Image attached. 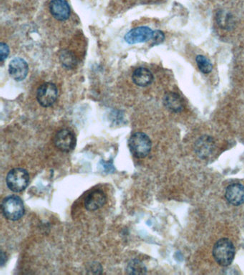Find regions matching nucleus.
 Segmentation results:
<instances>
[{
  "label": "nucleus",
  "instance_id": "nucleus-1",
  "mask_svg": "<svg viewBox=\"0 0 244 275\" xmlns=\"http://www.w3.org/2000/svg\"><path fill=\"white\" fill-rule=\"evenodd\" d=\"M213 255L218 264L228 266L232 263L235 255V248L232 242L227 238L218 240L213 249Z\"/></svg>",
  "mask_w": 244,
  "mask_h": 275
},
{
  "label": "nucleus",
  "instance_id": "nucleus-2",
  "mask_svg": "<svg viewBox=\"0 0 244 275\" xmlns=\"http://www.w3.org/2000/svg\"><path fill=\"white\" fill-rule=\"evenodd\" d=\"M128 146L131 154L135 157L138 159H143L146 157L151 152V139L145 133L137 132L133 133L128 141Z\"/></svg>",
  "mask_w": 244,
  "mask_h": 275
},
{
  "label": "nucleus",
  "instance_id": "nucleus-3",
  "mask_svg": "<svg viewBox=\"0 0 244 275\" xmlns=\"http://www.w3.org/2000/svg\"><path fill=\"white\" fill-rule=\"evenodd\" d=\"M1 211L8 220H20L24 214V206L22 199L14 195L6 197L1 203Z\"/></svg>",
  "mask_w": 244,
  "mask_h": 275
},
{
  "label": "nucleus",
  "instance_id": "nucleus-4",
  "mask_svg": "<svg viewBox=\"0 0 244 275\" xmlns=\"http://www.w3.org/2000/svg\"><path fill=\"white\" fill-rule=\"evenodd\" d=\"M6 179L8 187L14 192H22L29 185V174L25 169L21 168H16L9 171Z\"/></svg>",
  "mask_w": 244,
  "mask_h": 275
},
{
  "label": "nucleus",
  "instance_id": "nucleus-5",
  "mask_svg": "<svg viewBox=\"0 0 244 275\" xmlns=\"http://www.w3.org/2000/svg\"><path fill=\"white\" fill-rule=\"evenodd\" d=\"M58 97L57 86L52 83H46L41 85L37 90V99L39 104L44 108L52 106Z\"/></svg>",
  "mask_w": 244,
  "mask_h": 275
},
{
  "label": "nucleus",
  "instance_id": "nucleus-6",
  "mask_svg": "<svg viewBox=\"0 0 244 275\" xmlns=\"http://www.w3.org/2000/svg\"><path fill=\"white\" fill-rule=\"evenodd\" d=\"M56 148L62 151L68 153L75 149L76 146V138L70 130L62 129L56 133L54 138Z\"/></svg>",
  "mask_w": 244,
  "mask_h": 275
},
{
  "label": "nucleus",
  "instance_id": "nucleus-7",
  "mask_svg": "<svg viewBox=\"0 0 244 275\" xmlns=\"http://www.w3.org/2000/svg\"><path fill=\"white\" fill-rule=\"evenodd\" d=\"M154 32L148 27H139L131 29L125 36V41L129 44L143 43L151 40Z\"/></svg>",
  "mask_w": 244,
  "mask_h": 275
},
{
  "label": "nucleus",
  "instance_id": "nucleus-8",
  "mask_svg": "<svg viewBox=\"0 0 244 275\" xmlns=\"http://www.w3.org/2000/svg\"><path fill=\"white\" fill-rule=\"evenodd\" d=\"M9 72L14 80L18 82L22 81L27 77L29 72L27 62L20 57L14 58L9 64Z\"/></svg>",
  "mask_w": 244,
  "mask_h": 275
},
{
  "label": "nucleus",
  "instance_id": "nucleus-9",
  "mask_svg": "<svg viewBox=\"0 0 244 275\" xmlns=\"http://www.w3.org/2000/svg\"><path fill=\"white\" fill-rule=\"evenodd\" d=\"M51 14L59 21L67 20L70 16V7L65 0H52L49 4Z\"/></svg>",
  "mask_w": 244,
  "mask_h": 275
},
{
  "label": "nucleus",
  "instance_id": "nucleus-10",
  "mask_svg": "<svg viewBox=\"0 0 244 275\" xmlns=\"http://www.w3.org/2000/svg\"><path fill=\"white\" fill-rule=\"evenodd\" d=\"M225 197L229 203L239 206L244 203V186L241 184H230L225 192Z\"/></svg>",
  "mask_w": 244,
  "mask_h": 275
},
{
  "label": "nucleus",
  "instance_id": "nucleus-11",
  "mask_svg": "<svg viewBox=\"0 0 244 275\" xmlns=\"http://www.w3.org/2000/svg\"><path fill=\"white\" fill-rule=\"evenodd\" d=\"M106 202L105 193L102 190H95L87 195L85 200V207L87 210L93 212L103 207Z\"/></svg>",
  "mask_w": 244,
  "mask_h": 275
},
{
  "label": "nucleus",
  "instance_id": "nucleus-12",
  "mask_svg": "<svg viewBox=\"0 0 244 275\" xmlns=\"http://www.w3.org/2000/svg\"><path fill=\"white\" fill-rule=\"evenodd\" d=\"M214 141L212 137L209 136H202L196 141L195 151L199 157L206 159L210 156L214 151Z\"/></svg>",
  "mask_w": 244,
  "mask_h": 275
},
{
  "label": "nucleus",
  "instance_id": "nucleus-13",
  "mask_svg": "<svg viewBox=\"0 0 244 275\" xmlns=\"http://www.w3.org/2000/svg\"><path fill=\"white\" fill-rule=\"evenodd\" d=\"M133 83L140 87H146L151 85L153 81L152 72L145 67H138L132 75Z\"/></svg>",
  "mask_w": 244,
  "mask_h": 275
},
{
  "label": "nucleus",
  "instance_id": "nucleus-14",
  "mask_svg": "<svg viewBox=\"0 0 244 275\" xmlns=\"http://www.w3.org/2000/svg\"><path fill=\"white\" fill-rule=\"evenodd\" d=\"M163 104L170 111L180 113L184 108V103L178 94L168 92L163 97Z\"/></svg>",
  "mask_w": 244,
  "mask_h": 275
},
{
  "label": "nucleus",
  "instance_id": "nucleus-15",
  "mask_svg": "<svg viewBox=\"0 0 244 275\" xmlns=\"http://www.w3.org/2000/svg\"><path fill=\"white\" fill-rule=\"evenodd\" d=\"M60 60L62 66L69 69V70H72V69L76 67L77 65L76 56L71 51H62L60 52Z\"/></svg>",
  "mask_w": 244,
  "mask_h": 275
},
{
  "label": "nucleus",
  "instance_id": "nucleus-16",
  "mask_svg": "<svg viewBox=\"0 0 244 275\" xmlns=\"http://www.w3.org/2000/svg\"><path fill=\"white\" fill-rule=\"evenodd\" d=\"M196 62L199 70L202 73L209 74L212 71L213 65L209 59L203 55H198L196 58Z\"/></svg>",
  "mask_w": 244,
  "mask_h": 275
},
{
  "label": "nucleus",
  "instance_id": "nucleus-17",
  "mask_svg": "<svg viewBox=\"0 0 244 275\" xmlns=\"http://www.w3.org/2000/svg\"><path fill=\"white\" fill-rule=\"evenodd\" d=\"M128 273L130 274H145L146 273V268L140 260H132L127 267Z\"/></svg>",
  "mask_w": 244,
  "mask_h": 275
},
{
  "label": "nucleus",
  "instance_id": "nucleus-18",
  "mask_svg": "<svg viewBox=\"0 0 244 275\" xmlns=\"http://www.w3.org/2000/svg\"><path fill=\"white\" fill-rule=\"evenodd\" d=\"M164 34L161 31H155L154 33H153V38L151 39V40H153L152 45H157V44L162 43L163 41H164Z\"/></svg>",
  "mask_w": 244,
  "mask_h": 275
},
{
  "label": "nucleus",
  "instance_id": "nucleus-19",
  "mask_svg": "<svg viewBox=\"0 0 244 275\" xmlns=\"http://www.w3.org/2000/svg\"><path fill=\"white\" fill-rule=\"evenodd\" d=\"M0 53H1V62H3L6 60L9 55V48L7 44L1 42L0 44Z\"/></svg>",
  "mask_w": 244,
  "mask_h": 275
},
{
  "label": "nucleus",
  "instance_id": "nucleus-20",
  "mask_svg": "<svg viewBox=\"0 0 244 275\" xmlns=\"http://www.w3.org/2000/svg\"><path fill=\"white\" fill-rule=\"evenodd\" d=\"M6 261V255L4 252L1 251V266L5 264Z\"/></svg>",
  "mask_w": 244,
  "mask_h": 275
}]
</instances>
